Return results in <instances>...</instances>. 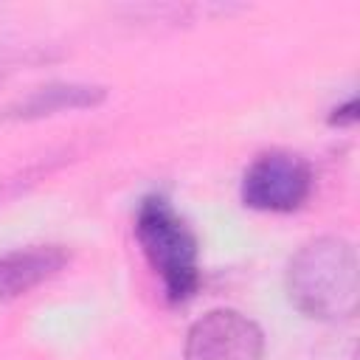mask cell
<instances>
[{
    "label": "cell",
    "instance_id": "6da1fadb",
    "mask_svg": "<svg viewBox=\"0 0 360 360\" xmlns=\"http://www.w3.org/2000/svg\"><path fill=\"white\" fill-rule=\"evenodd\" d=\"M357 250L343 236H318L295 250L287 264L290 304L315 321H346L357 309Z\"/></svg>",
    "mask_w": 360,
    "mask_h": 360
},
{
    "label": "cell",
    "instance_id": "7a4b0ae2",
    "mask_svg": "<svg viewBox=\"0 0 360 360\" xmlns=\"http://www.w3.org/2000/svg\"><path fill=\"white\" fill-rule=\"evenodd\" d=\"M135 239L172 304L188 301L200 287V245L166 194H146L135 211Z\"/></svg>",
    "mask_w": 360,
    "mask_h": 360
},
{
    "label": "cell",
    "instance_id": "3957f363",
    "mask_svg": "<svg viewBox=\"0 0 360 360\" xmlns=\"http://www.w3.org/2000/svg\"><path fill=\"white\" fill-rule=\"evenodd\" d=\"M312 166L295 152H264L242 174V202L256 211L290 214L312 194Z\"/></svg>",
    "mask_w": 360,
    "mask_h": 360
},
{
    "label": "cell",
    "instance_id": "277c9868",
    "mask_svg": "<svg viewBox=\"0 0 360 360\" xmlns=\"http://www.w3.org/2000/svg\"><path fill=\"white\" fill-rule=\"evenodd\" d=\"M264 332L236 309H211L191 323L183 360H262Z\"/></svg>",
    "mask_w": 360,
    "mask_h": 360
},
{
    "label": "cell",
    "instance_id": "5b68a950",
    "mask_svg": "<svg viewBox=\"0 0 360 360\" xmlns=\"http://www.w3.org/2000/svg\"><path fill=\"white\" fill-rule=\"evenodd\" d=\"M70 262L65 245H25L0 253V301H14L45 284Z\"/></svg>",
    "mask_w": 360,
    "mask_h": 360
},
{
    "label": "cell",
    "instance_id": "8992f818",
    "mask_svg": "<svg viewBox=\"0 0 360 360\" xmlns=\"http://www.w3.org/2000/svg\"><path fill=\"white\" fill-rule=\"evenodd\" d=\"M107 98V90L98 84H84V82H51L42 84L37 90H31L28 96H22L20 101H14L6 110V118H45L53 112H68V110H90L98 107Z\"/></svg>",
    "mask_w": 360,
    "mask_h": 360
},
{
    "label": "cell",
    "instance_id": "52a82bcc",
    "mask_svg": "<svg viewBox=\"0 0 360 360\" xmlns=\"http://www.w3.org/2000/svg\"><path fill=\"white\" fill-rule=\"evenodd\" d=\"M329 121H332V124H338V127L354 124V121H357V101H354V98H349L343 107H338V110H335V115H329Z\"/></svg>",
    "mask_w": 360,
    "mask_h": 360
}]
</instances>
